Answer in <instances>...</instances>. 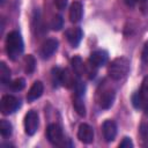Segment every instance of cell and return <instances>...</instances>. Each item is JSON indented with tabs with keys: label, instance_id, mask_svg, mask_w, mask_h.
<instances>
[{
	"label": "cell",
	"instance_id": "obj_18",
	"mask_svg": "<svg viewBox=\"0 0 148 148\" xmlns=\"http://www.w3.org/2000/svg\"><path fill=\"white\" fill-rule=\"evenodd\" d=\"M132 104L135 109H141L145 104V99H143V94L142 91H136L132 95Z\"/></svg>",
	"mask_w": 148,
	"mask_h": 148
},
{
	"label": "cell",
	"instance_id": "obj_3",
	"mask_svg": "<svg viewBox=\"0 0 148 148\" xmlns=\"http://www.w3.org/2000/svg\"><path fill=\"white\" fill-rule=\"evenodd\" d=\"M21 108V101L13 95H5L0 102V110L3 114H12Z\"/></svg>",
	"mask_w": 148,
	"mask_h": 148
},
{
	"label": "cell",
	"instance_id": "obj_1",
	"mask_svg": "<svg viewBox=\"0 0 148 148\" xmlns=\"http://www.w3.org/2000/svg\"><path fill=\"white\" fill-rule=\"evenodd\" d=\"M6 51L12 60L18 59L23 52V40L17 31H12L8 34L6 39Z\"/></svg>",
	"mask_w": 148,
	"mask_h": 148
},
{
	"label": "cell",
	"instance_id": "obj_17",
	"mask_svg": "<svg viewBox=\"0 0 148 148\" xmlns=\"http://www.w3.org/2000/svg\"><path fill=\"white\" fill-rule=\"evenodd\" d=\"M73 106H74V109H75V111L77 112L79 116H81V117H84L86 116V106H84L83 102L81 101V97L80 96H76L75 95V97L73 99Z\"/></svg>",
	"mask_w": 148,
	"mask_h": 148
},
{
	"label": "cell",
	"instance_id": "obj_25",
	"mask_svg": "<svg viewBox=\"0 0 148 148\" xmlns=\"http://www.w3.org/2000/svg\"><path fill=\"white\" fill-rule=\"evenodd\" d=\"M119 147L120 148H132L133 147V142L130 138H124L123 141L119 143Z\"/></svg>",
	"mask_w": 148,
	"mask_h": 148
},
{
	"label": "cell",
	"instance_id": "obj_10",
	"mask_svg": "<svg viewBox=\"0 0 148 148\" xmlns=\"http://www.w3.org/2000/svg\"><path fill=\"white\" fill-rule=\"evenodd\" d=\"M108 59H109V54L106 51L104 50H97V51H94L90 57H89V60L96 65L97 67H101V66H104L106 62H108Z\"/></svg>",
	"mask_w": 148,
	"mask_h": 148
},
{
	"label": "cell",
	"instance_id": "obj_27",
	"mask_svg": "<svg viewBox=\"0 0 148 148\" xmlns=\"http://www.w3.org/2000/svg\"><path fill=\"white\" fill-rule=\"evenodd\" d=\"M141 91L143 94H148V75L143 77L142 83H141Z\"/></svg>",
	"mask_w": 148,
	"mask_h": 148
},
{
	"label": "cell",
	"instance_id": "obj_24",
	"mask_svg": "<svg viewBox=\"0 0 148 148\" xmlns=\"http://www.w3.org/2000/svg\"><path fill=\"white\" fill-rule=\"evenodd\" d=\"M75 91H76V96H82L83 94H84V90H86V87H84V84L81 82V81H76V83H75Z\"/></svg>",
	"mask_w": 148,
	"mask_h": 148
},
{
	"label": "cell",
	"instance_id": "obj_8",
	"mask_svg": "<svg viewBox=\"0 0 148 148\" xmlns=\"http://www.w3.org/2000/svg\"><path fill=\"white\" fill-rule=\"evenodd\" d=\"M103 134L104 139L108 142H111L114 140L116 134H117V125L113 120H105L103 123Z\"/></svg>",
	"mask_w": 148,
	"mask_h": 148
},
{
	"label": "cell",
	"instance_id": "obj_19",
	"mask_svg": "<svg viewBox=\"0 0 148 148\" xmlns=\"http://www.w3.org/2000/svg\"><path fill=\"white\" fill-rule=\"evenodd\" d=\"M35 67H36V60L35 58L31 56V54H28L25 58H24V69L28 74L32 73L35 71Z\"/></svg>",
	"mask_w": 148,
	"mask_h": 148
},
{
	"label": "cell",
	"instance_id": "obj_7",
	"mask_svg": "<svg viewBox=\"0 0 148 148\" xmlns=\"http://www.w3.org/2000/svg\"><path fill=\"white\" fill-rule=\"evenodd\" d=\"M58 49V40L57 39H47L46 42H44V44L42 45L40 49V56L43 59H47L50 58Z\"/></svg>",
	"mask_w": 148,
	"mask_h": 148
},
{
	"label": "cell",
	"instance_id": "obj_21",
	"mask_svg": "<svg viewBox=\"0 0 148 148\" xmlns=\"http://www.w3.org/2000/svg\"><path fill=\"white\" fill-rule=\"evenodd\" d=\"M97 66L94 65L90 60H88L86 64H84V72L88 74V77L89 79H94L96 76V73H97Z\"/></svg>",
	"mask_w": 148,
	"mask_h": 148
},
{
	"label": "cell",
	"instance_id": "obj_28",
	"mask_svg": "<svg viewBox=\"0 0 148 148\" xmlns=\"http://www.w3.org/2000/svg\"><path fill=\"white\" fill-rule=\"evenodd\" d=\"M54 3L58 9H64L67 5V0H54Z\"/></svg>",
	"mask_w": 148,
	"mask_h": 148
},
{
	"label": "cell",
	"instance_id": "obj_26",
	"mask_svg": "<svg viewBox=\"0 0 148 148\" xmlns=\"http://www.w3.org/2000/svg\"><path fill=\"white\" fill-rule=\"evenodd\" d=\"M141 58H142V61H143L145 64H148V42H146V44H145V46H143Z\"/></svg>",
	"mask_w": 148,
	"mask_h": 148
},
{
	"label": "cell",
	"instance_id": "obj_11",
	"mask_svg": "<svg viewBox=\"0 0 148 148\" xmlns=\"http://www.w3.org/2000/svg\"><path fill=\"white\" fill-rule=\"evenodd\" d=\"M60 83L66 88H72L75 86L76 81H75L74 74L72 73L71 69L65 68L60 72Z\"/></svg>",
	"mask_w": 148,
	"mask_h": 148
},
{
	"label": "cell",
	"instance_id": "obj_9",
	"mask_svg": "<svg viewBox=\"0 0 148 148\" xmlns=\"http://www.w3.org/2000/svg\"><path fill=\"white\" fill-rule=\"evenodd\" d=\"M82 36H83V32L80 28H71L66 31L67 40L69 42V44L73 47H76L80 44V42L82 39Z\"/></svg>",
	"mask_w": 148,
	"mask_h": 148
},
{
	"label": "cell",
	"instance_id": "obj_23",
	"mask_svg": "<svg viewBox=\"0 0 148 148\" xmlns=\"http://www.w3.org/2000/svg\"><path fill=\"white\" fill-rule=\"evenodd\" d=\"M10 87L13 90L15 91H18V90H22L24 87H25V80L20 77V79H16L14 80L13 82H10Z\"/></svg>",
	"mask_w": 148,
	"mask_h": 148
},
{
	"label": "cell",
	"instance_id": "obj_20",
	"mask_svg": "<svg viewBox=\"0 0 148 148\" xmlns=\"http://www.w3.org/2000/svg\"><path fill=\"white\" fill-rule=\"evenodd\" d=\"M13 132V126L9 121L7 120H1L0 121V133L2 134V136H10Z\"/></svg>",
	"mask_w": 148,
	"mask_h": 148
},
{
	"label": "cell",
	"instance_id": "obj_22",
	"mask_svg": "<svg viewBox=\"0 0 148 148\" xmlns=\"http://www.w3.org/2000/svg\"><path fill=\"white\" fill-rule=\"evenodd\" d=\"M62 25H64V20H62V17H61L60 15H56V16L52 18V21H51V29L58 31V30H60V29L62 28Z\"/></svg>",
	"mask_w": 148,
	"mask_h": 148
},
{
	"label": "cell",
	"instance_id": "obj_13",
	"mask_svg": "<svg viewBox=\"0 0 148 148\" xmlns=\"http://www.w3.org/2000/svg\"><path fill=\"white\" fill-rule=\"evenodd\" d=\"M114 97H116V94L113 90L109 89V90H105L102 92L101 97H99V105L102 109H109L112 106L113 102H114Z\"/></svg>",
	"mask_w": 148,
	"mask_h": 148
},
{
	"label": "cell",
	"instance_id": "obj_12",
	"mask_svg": "<svg viewBox=\"0 0 148 148\" xmlns=\"http://www.w3.org/2000/svg\"><path fill=\"white\" fill-rule=\"evenodd\" d=\"M43 90H44V86L40 81H35L34 84L31 86V88L29 89L28 91V95H27V99L29 102H32L37 98H39L43 94Z\"/></svg>",
	"mask_w": 148,
	"mask_h": 148
},
{
	"label": "cell",
	"instance_id": "obj_6",
	"mask_svg": "<svg viewBox=\"0 0 148 148\" xmlns=\"http://www.w3.org/2000/svg\"><path fill=\"white\" fill-rule=\"evenodd\" d=\"M77 138L83 143H91L94 140V130L88 124H81L77 131Z\"/></svg>",
	"mask_w": 148,
	"mask_h": 148
},
{
	"label": "cell",
	"instance_id": "obj_5",
	"mask_svg": "<svg viewBox=\"0 0 148 148\" xmlns=\"http://www.w3.org/2000/svg\"><path fill=\"white\" fill-rule=\"evenodd\" d=\"M46 136H47L49 141L54 146H60L62 143V141H64L62 130L57 124L49 125V127L46 130Z\"/></svg>",
	"mask_w": 148,
	"mask_h": 148
},
{
	"label": "cell",
	"instance_id": "obj_2",
	"mask_svg": "<svg viewBox=\"0 0 148 148\" xmlns=\"http://www.w3.org/2000/svg\"><path fill=\"white\" fill-rule=\"evenodd\" d=\"M130 71V60L125 57H118L111 61L108 68L109 76L113 80L124 79Z\"/></svg>",
	"mask_w": 148,
	"mask_h": 148
},
{
	"label": "cell",
	"instance_id": "obj_4",
	"mask_svg": "<svg viewBox=\"0 0 148 148\" xmlns=\"http://www.w3.org/2000/svg\"><path fill=\"white\" fill-rule=\"evenodd\" d=\"M24 131L28 135H34L38 128L39 125V118H38V113L34 110L29 111L25 117H24Z\"/></svg>",
	"mask_w": 148,
	"mask_h": 148
},
{
	"label": "cell",
	"instance_id": "obj_29",
	"mask_svg": "<svg viewBox=\"0 0 148 148\" xmlns=\"http://www.w3.org/2000/svg\"><path fill=\"white\" fill-rule=\"evenodd\" d=\"M143 109H145V112L146 114H148V99L145 101V104H143Z\"/></svg>",
	"mask_w": 148,
	"mask_h": 148
},
{
	"label": "cell",
	"instance_id": "obj_15",
	"mask_svg": "<svg viewBox=\"0 0 148 148\" xmlns=\"http://www.w3.org/2000/svg\"><path fill=\"white\" fill-rule=\"evenodd\" d=\"M71 62H72V67H73V69H74V73H75L76 75L81 76V75L84 73V64H83L82 59L76 56V57L72 58Z\"/></svg>",
	"mask_w": 148,
	"mask_h": 148
},
{
	"label": "cell",
	"instance_id": "obj_16",
	"mask_svg": "<svg viewBox=\"0 0 148 148\" xmlns=\"http://www.w3.org/2000/svg\"><path fill=\"white\" fill-rule=\"evenodd\" d=\"M0 80H1V83L2 84L10 83L9 82V80H10V71L6 66L5 62H1L0 64Z\"/></svg>",
	"mask_w": 148,
	"mask_h": 148
},
{
	"label": "cell",
	"instance_id": "obj_14",
	"mask_svg": "<svg viewBox=\"0 0 148 148\" xmlns=\"http://www.w3.org/2000/svg\"><path fill=\"white\" fill-rule=\"evenodd\" d=\"M82 13H83L82 5L79 1H74L69 7V20H71V22H73V23L79 22L82 17Z\"/></svg>",
	"mask_w": 148,
	"mask_h": 148
}]
</instances>
